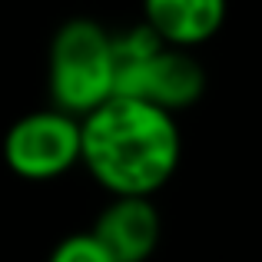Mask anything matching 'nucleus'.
Instances as JSON below:
<instances>
[{
	"instance_id": "4",
	"label": "nucleus",
	"mask_w": 262,
	"mask_h": 262,
	"mask_svg": "<svg viewBox=\"0 0 262 262\" xmlns=\"http://www.w3.org/2000/svg\"><path fill=\"white\" fill-rule=\"evenodd\" d=\"M4 163L27 183H47L80 166V120L63 110L27 113L7 129Z\"/></svg>"
},
{
	"instance_id": "7",
	"label": "nucleus",
	"mask_w": 262,
	"mask_h": 262,
	"mask_svg": "<svg viewBox=\"0 0 262 262\" xmlns=\"http://www.w3.org/2000/svg\"><path fill=\"white\" fill-rule=\"evenodd\" d=\"M47 262H113V256L96 243L93 232H73L53 246Z\"/></svg>"
},
{
	"instance_id": "5",
	"label": "nucleus",
	"mask_w": 262,
	"mask_h": 262,
	"mask_svg": "<svg viewBox=\"0 0 262 262\" xmlns=\"http://www.w3.org/2000/svg\"><path fill=\"white\" fill-rule=\"evenodd\" d=\"M90 232L113 256V262H146L160 246L163 223L153 199L110 196Z\"/></svg>"
},
{
	"instance_id": "3",
	"label": "nucleus",
	"mask_w": 262,
	"mask_h": 262,
	"mask_svg": "<svg viewBox=\"0 0 262 262\" xmlns=\"http://www.w3.org/2000/svg\"><path fill=\"white\" fill-rule=\"evenodd\" d=\"M47 86L57 110L83 120L116 90L113 33L90 17H73L53 33Z\"/></svg>"
},
{
	"instance_id": "6",
	"label": "nucleus",
	"mask_w": 262,
	"mask_h": 262,
	"mask_svg": "<svg viewBox=\"0 0 262 262\" xmlns=\"http://www.w3.org/2000/svg\"><path fill=\"white\" fill-rule=\"evenodd\" d=\"M226 0H143V24L166 47L192 50L226 24Z\"/></svg>"
},
{
	"instance_id": "1",
	"label": "nucleus",
	"mask_w": 262,
	"mask_h": 262,
	"mask_svg": "<svg viewBox=\"0 0 262 262\" xmlns=\"http://www.w3.org/2000/svg\"><path fill=\"white\" fill-rule=\"evenodd\" d=\"M183 136L173 113L133 96H110L80 120V166L110 196L153 199L173 179Z\"/></svg>"
},
{
	"instance_id": "2",
	"label": "nucleus",
	"mask_w": 262,
	"mask_h": 262,
	"mask_svg": "<svg viewBox=\"0 0 262 262\" xmlns=\"http://www.w3.org/2000/svg\"><path fill=\"white\" fill-rule=\"evenodd\" d=\"M113 96H133L173 116L192 106L206 90V73L199 60L189 57V50L166 47L146 24H136L126 33H113Z\"/></svg>"
}]
</instances>
